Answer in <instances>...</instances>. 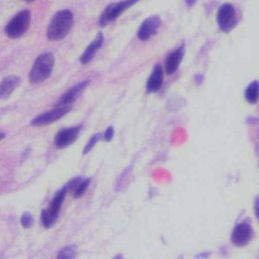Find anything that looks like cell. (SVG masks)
I'll return each mask as SVG.
<instances>
[{
  "label": "cell",
  "instance_id": "1",
  "mask_svg": "<svg viewBox=\"0 0 259 259\" xmlns=\"http://www.w3.org/2000/svg\"><path fill=\"white\" fill-rule=\"evenodd\" d=\"M73 25V14L69 10L58 12L51 19L47 29V37L50 40H60L66 37Z\"/></svg>",
  "mask_w": 259,
  "mask_h": 259
},
{
  "label": "cell",
  "instance_id": "2",
  "mask_svg": "<svg viewBox=\"0 0 259 259\" xmlns=\"http://www.w3.org/2000/svg\"><path fill=\"white\" fill-rule=\"evenodd\" d=\"M55 66V58L50 52H45L40 55L34 62L29 73V80L31 83L37 84L47 80Z\"/></svg>",
  "mask_w": 259,
  "mask_h": 259
},
{
  "label": "cell",
  "instance_id": "3",
  "mask_svg": "<svg viewBox=\"0 0 259 259\" xmlns=\"http://www.w3.org/2000/svg\"><path fill=\"white\" fill-rule=\"evenodd\" d=\"M67 191H68V189L66 186L63 187L56 194L55 198L52 199V201L50 203V206L41 211V223L45 229L52 228V226L55 225V223L57 222V220L59 218V214H60V210L62 208V205L65 200V197H66Z\"/></svg>",
  "mask_w": 259,
  "mask_h": 259
},
{
  "label": "cell",
  "instance_id": "4",
  "mask_svg": "<svg viewBox=\"0 0 259 259\" xmlns=\"http://www.w3.org/2000/svg\"><path fill=\"white\" fill-rule=\"evenodd\" d=\"M31 23V13L28 10L21 11L15 15L6 27V34L10 38H18L28 31Z\"/></svg>",
  "mask_w": 259,
  "mask_h": 259
},
{
  "label": "cell",
  "instance_id": "5",
  "mask_svg": "<svg viewBox=\"0 0 259 259\" xmlns=\"http://www.w3.org/2000/svg\"><path fill=\"white\" fill-rule=\"evenodd\" d=\"M138 2L139 0H122V2L109 6L105 9L103 14L100 17V25L102 27L106 26L107 24L111 23V21L117 19L124 11H126L130 7H132Z\"/></svg>",
  "mask_w": 259,
  "mask_h": 259
},
{
  "label": "cell",
  "instance_id": "6",
  "mask_svg": "<svg viewBox=\"0 0 259 259\" xmlns=\"http://www.w3.org/2000/svg\"><path fill=\"white\" fill-rule=\"evenodd\" d=\"M217 23L221 31L225 32V33H228V32L235 28L237 23L236 11L232 5L225 4L221 6V8L218 11Z\"/></svg>",
  "mask_w": 259,
  "mask_h": 259
},
{
  "label": "cell",
  "instance_id": "7",
  "mask_svg": "<svg viewBox=\"0 0 259 259\" xmlns=\"http://www.w3.org/2000/svg\"><path fill=\"white\" fill-rule=\"evenodd\" d=\"M253 237V229L249 223L241 222L237 224L232 231L231 241L235 246H245L249 244Z\"/></svg>",
  "mask_w": 259,
  "mask_h": 259
},
{
  "label": "cell",
  "instance_id": "8",
  "mask_svg": "<svg viewBox=\"0 0 259 259\" xmlns=\"http://www.w3.org/2000/svg\"><path fill=\"white\" fill-rule=\"evenodd\" d=\"M70 106L68 105H61L60 107H57V109H53L50 112H47L45 114H41L37 117H35L33 120H32L31 124L35 125V126H41V125H47L52 122H55L63 116L66 115L70 111Z\"/></svg>",
  "mask_w": 259,
  "mask_h": 259
},
{
  "label": "cell",
  "instance_id": "9",
  "mask_svg": "<svg viewBox=\"0 0 259 259\" xmlns=\"http://www.w3.org/2000/svg\"><path fill=\"white\" fill-rule=\"evenodd\" d=\"M80 130H81L80 125L61 130L55 138L56 146L60 149H64L72 145L75 140H77L80 133Z\"/></svg>",
  "mask_w": 259,
  "mask_h": 259
},
{
  "label": "cell",
  "instance_id": "10",
  "mask_svg": "<svg viewBox=\"0 0 259 259\" xmlns=\"http://www.w3.org/2000/svg\"><path fill=\"white\" fill-rule=\"evenodd\" d=\"M160 25L161 21L158 16H151L147 18L146 20H144V23L138 29V38L143 41L148 40L156 33Z\"/></svg>",
  "mask_w": 259,
  "mask_h": 259
},
{
  "label": "cell",
  "instance_id": "11",
  "mask_svg": "<svg viewBox=\"0 0 259 259\" xmlns=\"http://www.w3.org/2000/svg\"><path fill=\"white\" fill-rule=\"evenodd\" d=\"M185 55V46L184 44L181 45L177 50H175L172 53H170L169 57L166 59L165 62V71L167 74L175 73L183 61Z\"/></svg>",
  "mask_w": 259,
  "mask_h": 259
},
{
  "label": "cell",
  "instance_id": "12",
  "mask_svg": "<svg viewBox=\"0 0 259 259\" xmlns=\"http://www.w3.org/2000/svg\"><path fill=\"white\" fill-rule=\"evenodd\" d=\"M90 83H91L90 81H83L81 83H78L75 86H73L72 89L68 90L61 97L59 100V104L60 105H68V104L74 102L81 96V94L85 91V89L88 88Z\"/></svg>",
  "mask_w": 259,
  "mask_h": 259
},
{
  "label": "cell",
  "instance_id": "13",
  "mask_svg": "<svg viewBox=\"0 0 259 259\" xmlns=\"http://www.w3.org/2000/svg\"><path fill=\"white\" fill-rule=\"evenodd\" d=\"M164 81V70L160 67V65H156L152 73L147 81V92L148 93H156L160 90Z\"/></svg>",
  "mask_w": 259,
  "mask_h": 259
},
{
  "label": "cell",
  "instance_id": "14",
  "mask_svg": "<svg viewBox=\"0 0 259 259\" xmlns=\"http://www.w3.org/2000/svg\"><path fill=\"white\" fill-rule=\"evenodd\" d=\"M19 84V78L16 75H9L0 83V99H8Z\"/></svg>",
  "mask_w": 259,
  "mask_h": 259
},
{
  "label": "cell",
  "instance_id": "15",
  "mask_svg": "<svg viewBox=\"0 0 259 259\" xmlns=\"http://www.w3.org/2000/svg\"><path fill=\"white\" fill-rule=\"evenodd\" d=\"M102 44H103V34L100 32V33H98V35H97L96 38L92 41V44L86 48V50L84 51V53L80 59V62L82 64H88L89 62H91L94 59L96 52L101 48Z\"/></svg>",
  "mask_w": 259,
  "mask_h": 259
},
{
  "label": "cell",
  "instance_id": "16",
  "mask_svg": "<svg viewBox=\"0 0 259 259\" xmlns=\"http://www.w3.org/2000/svg\"><path fill=\"white\" fill-rule=\"evenodd\" d=\"M245 100L250 104H256L259 99V82L253 81L245 90Z\"/></svg>",
  "mask_w": 259,
  "mask_h": 259
},
{
  "label": "cell",
  "instance_id": "17",
  "mask_svg": "<svg viewBox=\"0 0 259 259\" xmlns=\"http://www.w3.org/2000/svg\"><path fill=\"white\" fill-rule=\"evenodd\" d=\"M77 247L74 245H67L63 247V249L59 252L58 254V258L61 259H69V258H73L77 256Z\"/></svg>",
  "mask_w": 259,
  "mask_h": 259
},
{
  "label": "cell",
  "instance_id": "18",
  "mask_svg": "<svg viewBox=\"0 0 259 259\" xmlns=\"http://www.w3.org/2000/svg\"><path fill=\"white\" fill-rule=\"evenodd\" d=\"M90 183H91V180L90 179H86V180H82L79 182V184L75 186V188L73 189V194L75 198H81L83 194L85 193L86 189L89 188L90 186Z\"/></svg>",
  "mask_w": 259,
  "mask_h": 259
},
{
  "label": "cell",
  "instance_id": "19",
  "mask_svg": "<svg viewBox=\"0 0 259 259\" xmlns=\"http://www.w3.org/2000/svg\"><path fill=\"white\" fill-rule=\"evenodd\" d=\"M20 223L21 225L24 226L25 229H29L31 228L32 225L34 223V219H33V215H32L29 211H26L21 215V219H20Z\"/></svg>",
  "mask_w": 259,
  "mask_h": 259
},
{
  "label": "cell",
  "instance_id": "20",
  "mask_svg": "<svg viewBox=\"0 0 259 259\" xmlns=\"http://www.w3.org/2000/svg\"><path fill=\"white\" fill-rule=\"evenodd\" d=\"M99 139H100V134H95L90 140H89V143L86 144V146H85V148H84V151H83V155H86V154H89L91 151H92V149L96 146V144L99 142Z\"/></svg>",
  "mask_w": 259,
  "mask_h": 259
},
{
  "label": "cell",
  "instance_id": "21",
  "mask_svg": "<svg viewBox=\"0 0 259 259\" xmlns=\"http://www.w3.org/2000/svg\"><path fill=\"white\" fill-rule=\"evenodd\" d=\"M113 137H114V128H113V126H110L105 131L103 138H104V140H106V142H111Z\"/></svg>",
  "mask_w": 259,
  "mask_h": 259
},
{
  "label": "cell",
  "instance_id": "22",
  "mask_svg": "<svg viewBox=\"0 0 259 259\" xmlns=\"http://www.w3.org/2000/svg\"><path fill=\"white\" fill-rule=\"evenodd\" d=\"M254 212L257 219H259V196H257L254 201Z\"/></svg>",
  "mask_w": 259,
  "mask_h": 259
},
{
  "label": "cell",
  "instance_id": "23",
  "mask_svg": "<svg viewBox=\"0 0 259 259\" xmlns=\"http://www.w3.org/2000/svg\"><path fill=\"white\" fill-rule=\"evenodd\" d=\"M197 3V0H186V4L188 7H192L194 6V4Z\"/></svg>",
  "mask_w": 259,
  "mask_h": 259
},
{
  "label": "cell",
  "instance_id": "24",
  "mask_svg": "<svg viewBox=\"0 0 259 259\" xmlns=\"http://www.w3.org/2000/svg\"><path fill=\"white\" fill-rule=\"evenodd\" d=\"M5 138H6V134L0 132V140H3V139H5Z\"/></svg>",
  "mask_w": 259,
  "mask_h": 259
},
{
  "label": "cell",
  "instance_id": "25",
  "mask_svg": "<svg viewBox=\"0 0 259 259\" xmlns=\"http://www.w3.org/2000/svg\"><path fill=\"white\" fill-rule=\"evenodd\" d=\"M26 2H28V3H32V2H34V0H26Z\"/></svg>",
  "mask_w": 259,
  "mask_h": 259
}]
</instances>
